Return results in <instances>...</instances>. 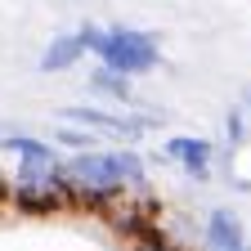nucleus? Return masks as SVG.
I'll return each instance as SVG.
<instances>
[{
  "mask_svg": "<svg viewBox=\"0 0 251 251\" xmlns=\"http://www.w3.org/2000/svg\"><path fill=\"white\" fill-rule=\"evenodd\" d=\"M58 175L68 184L72 206H85V211H108L117 198L148 188V162H144V152L135 144L68 152L58 162Z\"/></svg>",
  "mask_w": 251,
  "mask_h": 251,
  "instance_id": "1",
  "label": "nucleus"
},
{
  "mask_svg": "<svg viewBox=\"0 0 251 251\" xmlns=\"http://www.w3.org/2000/svg\"><path fill=\"white\" fill-rule=\"evenodd\" d=\"M9 202L23 215H54L68 211V184L58 175V162H18V171L9 175Z\"/></svg>",
  "mask_w": 251,
  "mask_h": 251,
  "instance_id": "2",
  "label": "nucleus"
},
{
  "mask_svg": "<svg viewBox=\"0 0 251 251\" xmlns=\"http://www.w3.org/2000/svg\"><path fill=\"white\" fill-rule=\"evenodd\" d=\"M94 58L135 81V76L157 72V63H162V41H157L152 31H144V27H121L117 23V27H103V45H99Z\"/></svg>",
  "mask_w": 251,
  "mask_h": 251,
  "instance_id": "3",
  "label": "nucleus"
},
{
  "mask_svg": "<svg viewBox=\"0 0 251 251\" xmlns=\"http://www.w3.org/2000/svg\"><path fill=\"white\" fill-rule=\"evenodd\" d=\"M162 157L175 162L193 184H206L211 179V166H215V144L202 139V135H166L162 139Z\"/></svg>",
  "mask_w": 251,
  "mask_h": 251,
  "instance_id": "4",
  "label": "nucleus"
},
{
  "mask_svg": "<svg viewBox=\"0 0 251 251\" xmlns=\"http://www.w3.org/2000/svg\"><path fill=\"white\" fill-rule=\"evenodd\" d=\"M202 251H247V229H242V220H238L229 206L206 211V225H202Z\"/></svg>",
  "mask_w": 251,
  "mask_h": 251,
  "instance_id": "5",
  "label": "nucleus"
},
{
  "mask_svg": "<svg viewBox=\"0 0 251 251\" xmlns=\"http://www.w3.org/2000/svg\"><path fill=\"white\" fill-rule=\"evenodd\" d=\"M81 58H85V45H81V36H76V31H58V36H54V41L41 50L36 68H41L45 76H54V72H72Z\"/></svg>",
  "mask_w": 251,
  "mask_h": 251,
  "instance_id": "6",
  "label": "nucleus"
},
{
  "mask_svg": "<svg viewBox=\"0 0 251 251\" xmlns=\"http://www.w3.org/2000/svg\"><path fill=\"white\" fill-rule=\"evenodd\" d=\"M90 94H103V99H112V103H135V85H130V76L126 72H117V68H108V63H99V68L90 72Z\"/></svg>",
  "mask_w": 251,
  "mask_h": 251,
  "instance_id": "7",
  "label": "nucleus"
},
{
  "mask_svg": "<svg viewBox=\"0 0 251 251\" xmlns=\"http://www.w3.org/2000/svg\"><path fill=\"white\" fill-rule=\"evenodd\" d=\"M5 152H14L18 162H63V157H58V144H45L36 135H9L5 139Z\"/></svg>",
  "mask_w": 251,
  "mask_h": 251,
  "instance_id": "8",
  "label": "nucleus"
},
{
  "mask_svg": "<svg viewBox=\"0 0 251 251\" xmlns=\"http://www.w3.org/2000/svg\"><path fill=\"white\" fill-rule=\"evenodd\" d=\"M54 144H58V148H72V152H81V148H99V135H94V130H85V126L58 121V130H54Z\"/></svg>",
  "mask_w": 251,
  "mask_h": 251,
  "instance_id": "9",
  "label": "nucleus"
},
{
  "mask_svg": "<svg viewBox=\"0 0 251 251\" xmlns=\"http://www.w3.org/2000/svg\"><path fill=\"white\" fill-rule=\"evenodd\" d=\"M130 251H179V247H175V238L162 225H148V229H139L130 238Z\"/></svg>",
  "mask_w": 251,
  "mask_h": 251,
  "instance_id": "10",
  "label": "nucleus"
},
{
  "mask_svg": "<svg viewBox=\"0 0 251 251\" xmlns=\"http://www.w3.org/2000/svg\"><path fill=\"white\" fill-rule=\"evenodd\" d=\"M225 135H229V144H233V148L247 139V108H233V112L225 117Z\"/></svg>",
  "mask_w": 251,
  "mask_h": 251,
  "instance_id": "11",
  "label": "nucleus"
},
{
  "mask_svg": "<svg viewBox=\"0 0 251 251\" xmlns=\"http://www.w3.org/2000/svg\"><path fill=\"white\" fill-rule=\"evenodd\" d=\"M5 202H9V175L0 171V206H5Z\"/></svg>",
  "mask_w": 251,
  "mask_h": 251,
  "instance_id": "12",
  "label": "nucleus"
},
{
  "mask_svg": "<svg viewBox=\"0 0 251 251\" xmlns=\"http://www.w3.org/2000/svg\"><path fill=\"white\" fill-rule=\"evenodd\" d=\"M247 112H251V94H247Z\"/></svg>",
  "mask_w": 251,
  "mask_h": 251,
  "instance_id": "13",
  "label": "nucleus"
},
{
  "mask_svg": "<svg viewBox=\"0 0 251 251\" xmlns=\"http://www.w3.org/2000/svg\"><path fill=\"white\" fill-rule=\"evenodd\" d=\"M0 152H5V139H0Z\"/></svg>",
  "mask_w": 251,
  "mask_h": 251,
  "instance_id": "14",
  "label": "nucleus"
}]
</instances>
